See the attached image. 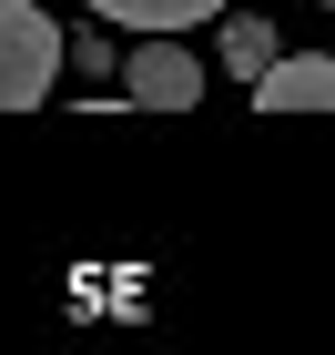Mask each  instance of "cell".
I'll list each match as a JSON object with an SVG mask.
<instances>
[{"instance_id": "obj_1", "label": "cell", "mask_w": 335, "mask_h": 355, "mask_svg": "<svg viewBox=\"0 0 335 355\" xmlns=\"http://www.w3.org/2000/svg\"><path fill=\"white\" fill-rule=\"evenodd\" d=\"M61 82V21L31 0H0V112H31Z\"/></svg>"}, {"instance_id": "obj_6", "label": "cell", "mask_w": 335, "mask_h": 355, "mask_svg": "<svg viewBox=\"0 0 335 355\" xmlns=\"http://www.w3.org/2000/svg\"><path fill=\"white\" fill-rule=\"evenodd\" d=\"M112 61H122V51H112L102 31H82V41H71V71H82V82H112Z\"/></svg>"}, {"instance_id": "obj_4", "label": "cell", "mask_w": 335, "mask_h": 355, "mask_svg": "<svg viewBox=\"0 0 335 355\" xmlns=\"http://www.w3.org/2000/svg\"><path fill=\"white\" fill-rule=\"evenodd\" d=\"M214 21H223V31H214V61L234 71V82H254V71L284 51V41H275V21H254V10H234V0H223Z\"/></svg>"}, {"instance_id": "obj_5", "label": "cell", "mask_w": 335, "mask_h": 355, "mask_svg": "<svg viewBox=\"0 0 335 355\" xmlns=\"http://www.w3.org/2000/svg\"><path fill=\"white\" fill-rule=\"evenodd\" d=\"M102 21H122V31H194V21H214L223 0H92Z\"/></svg>"}, {"instance_id": "obj_2", "label": "cell", "mask_w": 335, "mask_h": 355, "mask_svg": "<svg viewBox=\"0 0 335 355\" xmlns=\"http://www.w3.org/2000/svg\"><path fill=\"white\" fill-rule=\"evenodd\" d=\"M112 71H122V102H142V112H194L203 102V61L173 31H142V51L112 61Z\"/></svg>"}, {"instance_id": "obj_3", "label": "cell", "mask_w": 335, "mask_h": 355, "mask_svg": "<svg viewBox=\"0 0 335 355\" xmlns=\"http://www.w3.org/2000/svg\"><path fill=\"white\" fill-rule=\"evenodd\" d=\"M254 102L264 112H335V61L325 51H295V61H264V71H254Z\"/></svg>"}]
</instances>
